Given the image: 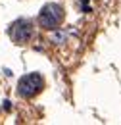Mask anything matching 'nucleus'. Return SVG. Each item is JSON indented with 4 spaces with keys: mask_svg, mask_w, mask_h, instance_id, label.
<instances>
[{
    "mask_svg": "<svg viewBox=\"0 0 121 125\" xmlns=\"http://www.w3.org/2000/svg\"><path fill=\"white\" fill-rule=\"evenodd\" d=\"M61 19H63V8H61L60 4H54V2L42 6V10H40V14H39L40 27H42V29H48V31L56 29L61 23Z\"/></svg>",
    "mask_w": 121,
    "mask_h": 125,
    "instance_id": "obj_1",
    "label": "nucleus"
},
{
    "mask_svg": "<svg viewBox=\"0 0 121 125\" xmlns=\"http://www.w3.org/2000/svg\"><path fill=\"white\" fill-rule=\"evenodd\" d=\"M10 37L14 39V42H17V44L29 42L31 37H33V25H31V21H27V19H17L14 25H12V29H10Z\"/></svg>",
    "mask_w": 121,
    "mask_h": 125,
    "instance_id": "obj_3",
    "label": "nucleus"
},
{
    "mask_svg": "<svg viewBox=\"0 0 121 125\" xmlns=\"http://www.w3.org/2000/svg\"><path fill=\"white\" fill-rule=\"evenodd\" d=\"M44 89V79L40 73H27L19 79L17 83V93L23 98H33Z\"/></svg>",
    "mask_w": 121,
    "mask_h": 125,
    "instance_id": "obj_2",
    "label": "nucleus"
}]
</instances>
